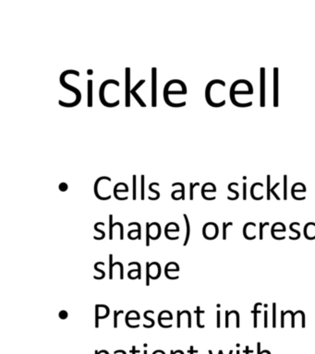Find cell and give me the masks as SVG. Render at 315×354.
I'll use <instances>...</instances> for the list:
<instances>
[{"label": "cell", "instance_id": "obj_1", "mask_svg": "<svg viewBox=\"0 0 315 354\" xmlns=\"http://www.w3.org/2000/svg\"><path fill=\"white\" fill-rule=\"evenodd\" d=\"M60 80H61V81H60V82H61V85H62L64 88H66V89H69V91H73L75 94L77 95V101H76L75 102H71V103H66V102H64V101H59L58 103L60 104L61 106H64V107H73V106L78 105L80 101V99H82V94H80V91L76 89L75 87L70 86V85L67 84L65 81H64V77H63V75H61V77H60Z\"/></svg>", "mask_w": 315, "mask_h": 354}, {"label": "cell", "instance_id": "obj_2", "mask_svg": "<svg viewBox=\"0 0 315 354\" xmlns=\"http://www.w3.org/2000/svg\"><path fill=\"white\" fill-rule=\"evenodd\" d=\"M109 83H113L117 86H119V83L117 80H114V79H108V80H105V81L101 85L100 87V91H99V97H100V101L102 102V104L106 106V107H115V106H117L119 104V101H115L114 103H109L105 101V88L106 87V85H108Z\"/></svg>", "mask_w": 315, "mask_h": 354}, {"label": "cell", "instance_id": "obj_3", "mask_svg": "<svg viewBox=\"0 0 315 354\" xmlns=\"http://www.w3.org/2000/svg\"><path fill=\"white\" fill-rule=\"evenodd\" d=\"M126 75H125V78H126V81H125V83H126V91H125V92H126V103H125V106L126 107H130V91H131V89H130V67H127L126 68Z\"/></svg>", "mask_w": 315, "mask_h": 354}, {"label": "cell", "instance_id": "obj_4", "mask_svg": "<svg viewBox=\"0 0 315 354\" xmlns=\"http://www.w3.org/2000/svg\"><path fill=\"white\" fill-rule=\"evenodd\" d=\"M156 67L152 68V106L156 107Z\"/></svg>", "mask_w": 315, "mask_h": 354}, {"label": "cell", "instance_id": "obj_5", "mask_svg": "<svg viewBox=\"0 0 315 354\" xmlns=\"http://www.w3.org/2000/svg\"><path fill=\"white\" fill-rule=\"evenodd\" d=\"M183 217L185 219V222H186V227H187V232H186V238H185V241H184V244L183 245L186 246L188 245V242H189V239H190V222H189V219H188V216L186 214H183Z\"/></svg>", "mask_w": 315, "mask_h": 354}, {"label": "cell", "instance_id": "obj_6", "mask_svg": "<svg viewBox=\"0 0 315 354\" xmlns=\"http://www.w3.org/2000/svg\"><path fill=\"white\" fill-rule=\"evenodd\" d=\"M88 106H92V80H88Z\"/></svg>", "mask_w": 315, "mask_h": 354}, {"label": "cell", "instance_id": "obj_7", "mask_svg": "<svg viewBox=\"0 0 315 354\" xmlns=\"http://www.w3.org/2000/svg\"><path fill=\"white\" fill-rule=\"evenodd\" d=\"M119 262H116L115 264H113V255L110 254L109 255V279H113V267L114 266H118Z\"/></svg>", "mask_w": 315, "mask_h": 354}, {"label": "cell", "instance_id": "obj_8", "mask_svg": "<svg viewBox=\"0 0 315 354\" xmlns=\"http://www.w3.org/2000/svg\"><path fill=\"white\" fill-rule=\"evenodd\" d=\"M119 224V222H116V223H113V215L110 214L109 215V239L112 240L113 239V228L115 226H117Z\"/></svg>", "mask_w": 315, "mask_h": 354}, {"label": "cell", "instance_id": "obj_9", "mask_svg": "<svg viewBox=\"0 0 315 354\" xmlns=\"http://www.w3.org/2000/svg\"><path fill=\"white\" fill-rule=\"evenodd\" d=\"M103 223H104V222H97V223L94 225V230H95V231H97V232H101V233H102V236H101L100 238H97V237H95V236L93 237V238L95 239V240H102V239H104V238H105V232H104V231H101L100 229H98V226H99V225H101V224H103Z\"/></svg>", "mask_w": 315, "mask_h": 354}, {"label": "cell", "instance_id": "obj_10", "mask_svg": "<svg viewBox=\"0 0 315 354\" xmlns=\"http://www.w3.org/2000/svg\"><path fill=\"white\" fill-rule=\"evenodd\" d=\"M124 311L123 310H119L118 312L117 311H114V327L117 328V317H118V314H123Z\"/></svg>", "mask_w": 315, "mask_h": 354}, {"label": "cell", "instance_id": "obj_11", "mask_svg": "<svg viewBox=\"0 0 315 354\" xmlns=\"http://www.w3.org/2000/svg\"><path fill=\"white\" fill-rule=\"evenodd\" d=\"M94 269L96 270V271H98V272H100L101 274H102V276L101 277H96V276H94L93 277V278H94L95 279H104L105 278V271H103V270H101L100 268H98V263H95V265H94Z\"/></svg>", "mask_w": 315, "mask_h": 354}, {"label": "cell", "instance_id": "obj_12", "mask_svg": "<svg viewBox=\"0 0 315 354\" xmlns=\"http://www.w3.org/2000/svg\"><path fill=\"white\" fill-rule=\"evenodd\" d=\"M150 263H146V286L150 285Z\"/></svg>", "mask_w": 315, "mask_h": 354}, {"label": "cell", "instance_id": "obj_13", "mask_svg": "<svg viewBox=\"0 0 315 354\" xmlns=\"http://www.w3.org/2000/svg\"><path fill=\"white\" fill-rule=\"evenodd\" d=\"M150 245V223H146V246Z\"/></svg>", "mask_w": 315, "mask_h": 354}, {"label": "cell", "instance_id": "obj_14", "mask_svg": "<svg viewBox=\"0 0 315 354\" xmlns=\"http://www.w3.org/2000/svg\"><path fill=\"white\" fill-rule=\"evenodd\" d=\"M132 183H133V185H132V190H133L132 198H133V200H136V175L132 176Z\"/></svg>", "mask_w": 315, "mask_h": 354}, {"label": "cell", "instance_id": "obj_15", "mask_svg": "<svg viewBox=\"0 0 315 354\" xmlns=\"http://www.w3.org/2000/svg\"><path fill=\"white\" fill-rule=\"evenodd\" d=\"M132 265H137V266H138V270H139V272H138V279H142V269H140V264L138 263V262H130V263H129V266H132Z\"/></svg>", "mask_w": 315, "mask_h": 354}, {"label": "cell", "instance_id": "obj_16", "mask_svg": "<svg viewBox=\"0 0 315 354\" xmlns=\"http://www.w3.org/2000/svg\"><path fill=\"white\" fill-rule=\"evenodd\" d=\"M203 314L204 313V311H200V307L198 306L197 307V311H196V314H197V326H199V327H204V326H202V325H201V323H200V314Z\"/></svg>", "mask_w": 315, "mask_h": 354}, {"label": "cell", "instance_id": "obj_17", "mask_svg": "<svg viewBox=\"0 0 315 354\" xmlns=\"http://www.w3.org/2000/svg\"><path fill=\"white\" fill-rule=\"evenodd\" d=\"M142 190H140V199L144 200V175H142Z\"/></svg>", "mask_w": 315, "mask_h": 354}, {"label": "cell", "instance_id": "obj_18", "mask_svg": "<svg viewBox=\"0 0 315 354\" xmlns=\"http://www.w3.org/2000/svg\"><path fill=\"white\" fill-rule=\"evenodd\" d=\"M176 185H179V186L181 187V191L183 192V197H182V199H185V193H184V191H185V187H184V185H183L182 183H174V184L172 185V186H176Z\"/></svg>", "mask_w": 315, "mask_h": 354}, {"label": "cell", "instance_id": "obj_19", "mask_svg": "<svg viewBox=\"0 0 315 354\" xmlns=\"http://www.w3.org/2000/svg\"><path fill=\"white\" fill-rule=\"evenodd\" d=\"M196 185H199V183H196V184H192V183H191L190 184V200L193 199V187L196 186Z\"/></svg>", "mask_w": 315, "mask_h": 354}, {"label": "cell", "instance_id": "obj_20", "mask_svg": "<svg viewBox=\"0 0 315 354\" xmlns=\"http://www.w3.org/2000/svg\"><path fill=\"white\" fill-rule=\"evenodd\" d=\"M58 316H59V318H60V319H67V313L66 312V311L62 310V311H60V312H59Z\"/></svg>", "mask_w": 315, "mask_h": 354}, {"label": "cell", "instance_id": "obj_21", "mask_svg": "<svg viewBox=\"0 0 315 354\" xmlns=\"http://www.w3.org/2000/svg\"><path fill=\"white\" fill-rule=\"evenodd\" d=\"M132 225H136L138 227V231H139V233H138V239H140L142 238V236H140V223H138V222H130V224H129V226L130 227V226H132Z\"/></svg>", "mask_w": 315, "mask_h": 354}, {"label": "cell", "instance_id": "obj_22", "mask_svg": "<svg viewBox=\"0 0 315 354\" xmlns=\"http://www.w3.org/2000/svg\"><path fill=\"white\" fill-rule=\"evenodd\" d=\"M58 188H59V190H60V191L64 192V191H66V190L67 189V185L66 184V183H62V184L59 185Z\"/></svg>", "mask_w": 315, "mask_h": 354}, {"label": "cell", "instance_id": "obj_23", "mask_svg": "<svg viewBox=\"0 0 315 354\" xmlns=\"http://www.w3.org/2000/svg\"><path fill=\"white\" fill-rule=\"evenodd\" d=\"M177 327L179 328L180 327V316H181V312L180 311H177Z\"/></svg>", "mask_w": 315, "mask_h": 354}, {"label": "cell", "instance_id": "obj_24", "mask_svg": "<svg viewBox=\"0 0 315 354\" xmlns=\"http://www.w3.org/2000/svg\"><path fill=\"white\" fill-rule=\"evenodd\" d=\"M229 225H232V223H224V233H223V238L225 239L227 238V233H225V231H227V227Z\"/></svg>", "mask_w": 315, "mask_h": 354}, {"label": "cell", "instance_id": "obj_25", "mask_svg": "<svg viewBox=\"0 0 315 354\" xmlns=\"http://www.w3.org/2000/svg\"><path fill=\"white\" fill-rule=\"evenodd\" d=\"M219 316H220V312H217V326H220V318H219Z\"/></svg>", "mask_w": 315, "mask_h": 354}, {"label": "cell", "instance_id": "obj_26", "mask_svg": "<svg viewBox=\"0 0 315 354\" xmlns=\"http://www.w3.org/2000/svg\"><path fill=\"white\" fill-rule=\"evenodd\" d=\"M189 352H190V354H194V353H197V352H198V351H194V349H193V347H192V346H190V349L189 351Z\"/></svg>", "mask_w": 315, "mask_h": 354}, {"label": "cell", "instance_id": "obj_27", "mask_svg": "<svg viewBox=\"0 0 315 354\" xmlns=\"http://www.w3.org/2000/svg\"><path fill=\"white\" fill-rule=\"evenodd\" d=\"M139 352H140L139 351H136V347L133 346L132 347V354H136V353H139Z\"/></svg>", "mask_w": 315, "mask_h": 354}, {"label": "cell", "instance_id": "obj_28", "mask_svg": "<svg viewBox=\"0 0 315 354\" xmlns=\"http://www.w3.org/2000/svg\"><path fill=\"white\" fill-rule=\"evenodd\" d=\"M246 349H247V353H246V354H249V353H250V352L252 351H249V347H247Z\"/></svg>", "mask_w": 315, "mask_h": 354}, {"label": "cell", "instance_id": "obj_29", "mask_svg": "<svg viewBox=\"0 0 315 354\" xmlns=\"http://www.w3.org/2000/svg\"><path fill=\"white\" fill-rule=\"evenodd\" d=\"M87 73H88V75H92V70H88Z\"/></svg>", "mask_w": 315, "mask_h": 354}, {"label": "cell", "instance_id": "obj_30", "mask_svg": "<svg viewBox=\"0 0 315 354\" xmlns=\"http://www.w3.org/2000/svg\"><path fill=\"white\" fill-rule=\"evenodd\" d=\"M175 352H177V353H180V354H184V352H183L182 351H176Z\"/></svg>", "mask_w": 315, "mask_h": 354}, {"label": "cell", "instance_id": "obj_31", "mask_svg": "<svg viewBox=\"0 0 315 354\" xmlns=\"http://www.w3.org/2000/svg\"><path fill=\"white\" fill-rule=\"evenodd\" d=\"M117 352H121V353H123V354H126V352L124 351H116Z\"/></svg>", "mask_w": 315, "mask_h": 354}, {"label": "cell", "instance_id": "obj_32", "mask_svg": "<svg viewBox=\"0 0 315 354\" xmlns=\"http://www.w3.org/2000/svg\"><path fill=\"white\" fill-rule=\"evenodd\" d=\"M260 343H258V352H259V354H261V352H260Z\"/></svg>", "mask_w": 315, "mask_h": 354}, {"label": "cell", "instance_id": "obj_33", "mask_svg": "<svg viewBox=\"0 0 315 354\" xmlns=\"http://www.w3.org/2000/svg\"><path fill=\"white\" fill-rule=\"evenodd\" d=\"M171 354H175V351H171Z\"/></svg>", "mask_w": 315, "mask_h": 354}, {"label": "cell", "instance_id": "obj_34", "mask_svg": "<svg viewBox=\"0 0 315 354\" xmlns=\"http://www.w3.org/2000/svg\"><path fill=\"white\" fill-rule=\"evenodd\" d=\"M144 354H147V351H144Z\"/></svg>", "mask_w": 315, "mask_h": 354}, {"label": "cell", "instance_id": "obj_35", "mask_svg": "<svg viewBox=\"0 0 315 354\" xmlns=\"http://www.w3.org/2000/svg\"><path fill=\"white\" fill-rule=\"evenodd\" d=\"M95 354H98V351H95Z\"/></svg>", "mask_w": 315, "mask_h": 354}, {"label": "cell", "instance_id": "obj_36", "mask_svg": "<svg viewBox=\"0 0 315 354\" xmlns=\"http://www.w3.org/2000/svg\"><path fill=\"white\" fill-rule=\"evenodd\" d=\"M237 354H239V351H237Z\"/></svg>", "mask_w": 315, "mask_h": 354}]
</instances>
